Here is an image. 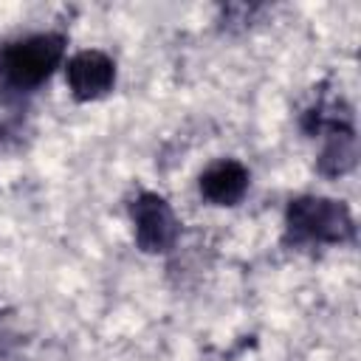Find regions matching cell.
Here are the masks:
<instances>
[{
  "mask_svg": "<svg viewBox=\"0 0 361 361\" xmlns=\"http://www.w3.org/2000/svg\"><path fill=\"white\" fill-rule=\"evenodd\" d=\"M288 223L296 234H305V237H313V240H327V243L344 240L353 231L350 212L341 203L327 200V197H299V200H293L290 212H288Z\"/></svg>",
  "mask_w": 361,
  "mask_h": 361,
  "instance_id": "7a4b0ae2",
  "label": "cell"
},
{
  "mask_svg": "<svg viewBox=\"0 0 361 361\" xmlns=\"http://www.w3.org/2000/svg\"><path fill=\"white\" fill-rule=\"evenodd\" d=\"M353 164H355V138H353L350 130H341V127H338V130L330 133V141H327V147H324V152H322L319 166H322L327 175H341V172H347Z\"/></svg>",
  "mask_w": 361,
  "mask_h": 361,
  "instance_id": "8992f818",
  "label": "cell"
},
{
  "mask_svg": "<svg viewBox=\"0 0 361 361\" xmlns=\"http://www.w3.org/2000/svg\"><path fill=\"white\" fill-rule=\"evenodd\" d=\"M248 189V172L237 161H220L209 166L200 178V192L217 203V206H231L237 203Z\"/></svg>",
  "mask_w": 361,
  "mask_h": 361,
  "instance_id": "5b68a950",
  "label": "cell"
},
{
  "mask_svg": "<svg viewBox=\"0 0 361 361\" xmlns=\"http://www.w3.org/2000/svg\"><path fill=\"white\" fill-rule=\"evenodd\" d=\"M116 68L102 51H82L68 62V85L76 99H99L113 87Z\"/></svg>",
  "mask_w": 361,
  "mask_h": 361,
  "instance_id": "277c9868",
  "label": "cell"
},
{
  "mask_svg": "<svg viewBox=\"0 0 361 361\" xmlns=\"http://www.w3.org/2000/svg\"><path fill=\"white\" fill-rule=\"evenodd\" d=\"M65 39L59 34H37L8 45L0 56L3 76L17 87H34L51 76L62 59Z\"/></svg>",
  "mask_w": 361,
  "mask_h": 361,
  "instance_id": "6da1fadb",
  "label": "cell"
},
{
  "mask_svg": "<svg viewBox=\"0 0 361 361\" xmlns=\"http://www.w3.org/2000/svg\"><path fill=\"white\" fill-rule=\"evenodd\" d=\"M135 240L144 251H166L178 237V220L169 203L158 195H141L133 206Z\"/></svg>",
  "mask_w": 361,
  "mask_h": 361,
  "instance_id": "3957f363",
  "label": "cell"
}]
</instances>
